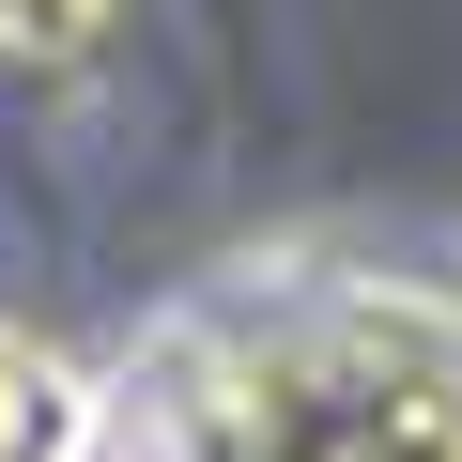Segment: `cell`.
I'll return each instance as SVG.
<instances>
[{"instance_id":"obj_1","label":"cell","mask_w":462,"mask_h":462,"mask_svg":"<svg viewBox=\"0 0 462 462\" xmlns=\"http://www.w3.org/2000/svg\"><path fill=\"white\" fill-rule=\"evenodd\" d=\"M93 370L47 355L32 324H0V462H93Z\"/></svg>"},{"instance_id":"obj_2","label":"cell","mask_w":462,"mask_h":462,"mask_svg":"<svg viewBox=\"0 0 462 462\" xmlns=\"http://www.w3.org/2000/svg\"><path fill=\"white\" fill-rule=\"evenodd\" d=\"M124 0H0V62H78Z\"/></svg>"}]
</instances>
